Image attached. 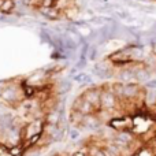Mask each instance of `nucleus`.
<instances>
[{
  "instance_id": "nucleus-1",
  "label": "nucleus",
  "mask_w": 156,
  "mask_h": 156,
  "mask_svg": "<svg viewBox=\"0 0 156 156\" xmlns=\"http://www.w3.org/2000/svg\"><path fill=\"white\" fill-rule=\"evenodd\" d=\"M116 94L114 93V90H108V89H101V93H100V108L103 111H112L116 105Z\"/></svg>"
},
{
  "instance_id": "nucleus-2",
  "label": "nucleus",
  "mask_w": 156,
  "mask_h": 156,
  "mask_svg": "<svg viewBox=\"0 0 156 156\" xmlns=\"http://www.w3.org/2000/svg\"><path fill=\"white\" fill-rule=\"evenodd\" d=\"M73 110L76 111H80L82 115H89V114H94V107L90 104L89 101H86L85 99H83V96L81 94L80 97H77V100L74 101L73 104Z\"/></svg>"
},
{
  "instance_id": "nucleus-3",
  "label": "nucleus",
  "mask_w": 156,
  "mask_h": 156,
  "mask_svg": "<svg viewBox=\"0 0 156 156\" xmlns=\"http://www.w3.org/2000/svg\"><path fill=\"white\" fill-rule=\"evenodd\" d=\"M100 93H101V89L93 88V89H88L86 92H83L82 96L86 101H89L93 105L94 110H97V108H100Z\"/></svg>"
},
{
  "instance_id": "nucleus-4",
  "label": "nucleus",
  "mask_w": 156,
  "mask_h": 156,
  "mask_svg": "<svg viewBox=\"0 0 156 156\" xmlns=\"http://www.w3.org/2000/svg\"><path fill=\"white\" fill-rule=\"evenodd\" d=\"M38 11L43 16H45L49 21H58L60 18V11L56 10V8L52 5V7H44V5H40L38 7Z\"/></svg>"
},
{
  "instance_id": "nucleus-5",
  "label": "nucleus",
  "mask_w": 156,
  "mask_h": 156,
  "mask_svg": "<svg viewBox=\"0 0 156 156\" xmlns=\"http://www.w3.org/2000/svg\"><path fill=\"white\" fill-rule=\"evenodd\" d=\"M81 123L86 127V129H97L100 125V119L97 118L94 114H89V115H83V119Z\"/></svg>"
},
{
  "instance_id": "nucleus-6",
  "label": "nucleus",
  "mask_w": 156,
  "mask_h": 156,
  "mask_svg": "<svg viewBox=\"0 0 156 156\" xmlns=\"http://www.w3.org/2000/svg\"><path fill=\"white\" fill-rule=\"evenodd\" d=\"M15 10V2L14 0H0V12L8 15L12 14Z\"/></svg>"
},
{
  "instance_id": "nucleus-7",
  "label": "nucleus",
  "mask_w": 156,
  "mask_h": 156,
  "mask_svg": "<svg viewBox=\"0 0 156 156\" xmlns=\"http://www.w3.org/2000/svg\"><path fill=\"white\" fill-rule=\"evenodd\" d=\"M138 92L137 85L134 83H125L123 89H122V97H126V99H130V97H134Z\"/></svg>"
},
{
  "instance_id": "nucleus-8",
  "label": "nucleus",
  "mask_w": 156,
  "mask_h": 156,
  "mask_svg": "<svg viewBox=\"0 0 156 156\" xmlns=\"http://www.w3.org/2000/svg\"><path fill=\"white\" fill-rule=\"evenodd\" d=\"M118 77H119V80L123 81V82H126V83H132V81L136 80V78H134V71L129 70V69H126V70H122L121 73L118 74Z\"/></svg>"
},
{
  "instance_id": "nucleus-9",
  "label": "nucleus",
  "mask_w": 156,
  "mask_h": 156,
  "mask_svg": "<svg viewBox=\"0 0 156 156\" xmlns=\"http://www.w3.org/2000/svg\"><path fill=\"white\" fill-rule=\"evenodd\" d=\"M74 81L78 82V83H82V85H86V83L93 82V78L86 73H78V74L74 76Z\"/></svg>"
},
{
  "instance_id": "nucleus-10",
  "label": "nucleus",
  "mask_w": 156,
  "mask_h": 156,
  "mask_svg": "<svg viewBox=\"0 0 156 156\" xmlns=\"http://www.w3.org/2000/svg\"><path fill=\"white\" fill-rule=\"evenodd\" d=\"M134 71V78L136 80H140V81H148V80H151L149 78V73L147 71V69H143V67H138V69H136V70H133Z\"/></svg>"
},
{
  "instance_id": "nucleus-11",
  "label": "nucleus",
  "mask_w": 156,
  "mask_h": 156,
  "mask_svg": "<svg viewBox=\"0 0 156 156\" xmlns=\"http://www.w3.org/2000/svg\"><path fill=\"white\" fill-rule=\"evenodd\" d=\"M23 151H25V148H23V145H22V143L15 144V145H11L10 148H8V154H10V156H22Z\"/></svg>"
},
{
  "instance_id": "nucleus-12",
  "label": "nucleus",
  "mask_w": 156,
  "mask_h": 156,
  "mask_svg": "<svg viewBox=\"0 0 156 156\" xmlns=\"http://www.w3.org/2000/svg\"><path fill=\"white\" fill-rule=\"evenodd\" d=\"M70 89H71V82L70 81H67V80L60 81V83L58 85V94H65V93H67Z\"/></svg>"
},
{
  "instance_id": "nucleus-13",
  "label": "nucleus",
  "mask_w": 156,
  "mask_h": 156,
  "mask_svg": "<svg viewBox=\"0 0 156 156\" xmlns=\"http://www.w3.org/2000/svg\"><path fill=\"white\" fill-rule=\"evenodd\" d=\"M82 119H83V115L80 112V111L71 110V112H70V122L71 123H81Z\"/></svg>"
},
{
  "instance_id": "nucleus-14",
  "label": "nucleus",
  "mask_w": 156,
  "mask_h": 156,
  "mask_svg": "<svg viewBox=\"0 0 156 156\" xmlns=\"http://www.w3.org/2000/svg\"><path fill=\"white\" fill-rule=\"evenodd\" d=\"M115 138H116V140L123 141V143H125V144H127V145H129V144L133 141V136L130 134V133H127V132H121Z\"/></svg>"
},
{
  "instance_id": "nucleus-15",
  "label": "nucleus",
  "mask_w": 156,
  "mask_h": 156,
  "mask_svg": "<svg viewBox=\"0 0 156 156\" xmlns=\"http://www.w3.org/2000/svg\"><path fill=\"white\" fill-rule=\"evenodd\" d=\"M145 101L148 105L156 104V92H154V90L148 92V93H147V97H145Z\"/></svg>"
},
{
  "instance_id": "nucleus-16",
  "label": "nucleus",
  "mask_w": 156,
  "mask_h": 156,
  "mask_svg": "<svg viewBox=\"0 0 156 156\" xmlns=\"http://www.w3.org/2000/svg\"><path fill=\"white\" fill-rule=\"evenodd\" d=\"M69 136H70L71 140H77V138L81 136V133H80V130H78L77 127H71V129L69 130Z\"/></svg>"
},
{
  "instance_id": "nucleus-17",
  "label": "nucleus",
  "mask_w": 156,
  "mask_h": 156,
  "mask_svg": "<svg viewBox=\"0 0 156 156\" xmlns=\"http://www.w3.org/2000/svg\"><path fill=\"white\" fill-rule=\"evenodd\" d=\"M90 156H105V152H104V149L93 148V149H90Z\"/></svg>"
},
{
  "instance_id": "nucleus-18",
  "label": "nucleus",
  "mask_w": 156,
  "mask_h": 156,
  "mask_svg": "<svg viewBox=\"0 0 156 156\" xmlns=\"http://www.w3.org/2000/svg\"><path fill=\"white\" fill-rule=\"evenodd\" d=\"M145 85H147V88H149V89H156V78L148 80L145 82Z\"/></svg>"
},
{
  "instance_id": "nucleus-19",
  "label": "nucleus",
  "mask_w": 156,
  "mask_h": 156,
  "mask_svg": "<svg viewBox=\"0 0 156 156\" xmlns=\"http://www.w3.org/2000/svg\"><path fill=\"white\" fill-rule=\"evenodd\" d=\"M76 156H85L83 154H81V152H78V154H76Z\"/></svg>"
},
{
  "instance_id": "nucleus-20",
  "label": "nucleus",
  "mask_w": 156,
  "mask_h": 156,
  "mask_svg": "<svg viewBox=\"0 0 156 156\" xmlns=\"http://www.w3.org/2000/svg\"><path fill=\"white\" fill-rule=\"evenodd\" d=\"M132 2H141V3H144V0H132Z\"/></svg>"
}]
</instances>
